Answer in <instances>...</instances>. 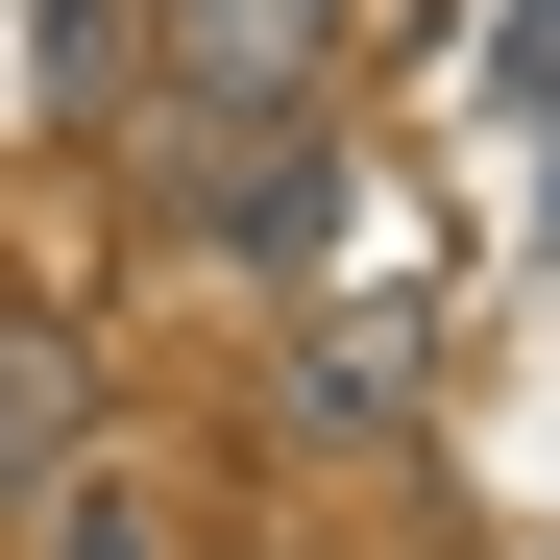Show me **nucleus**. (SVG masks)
<instances>
[{"mask_svg":"<svg viewBox=\"0 0 560 560\" xmlns=\"http://www.w3.org/2000/svg\"><path fill=\"white\" fill-rule=\"evenodd\" d=\"M317 25H341V0H171V73H196V98H293Z\"/></svg>","mask_w":560,"mask_h":560,"instance_id":"1","label":"nucleus"},{"mask_svg":"<svg viewBox=\"0 0 560 560\" xmlns=\"http://www.w3.org/2000/svg\"><path fill=\"white\" fill-rule=\"evenodd\" d=\"M49 560H171V488H147V463H73V488H49Z\"/></svg>","mask_w":560,"mask_h":560,"instance_id":"2","label":"nucleus"},{"mask_svg":"<svg viewBox=\"0 0 560 560\" xmlns=\"http://www.w3.org/2000/svg\"><path fill=\"white\" fill-rule=\"evenodd\" d=\"M512 98H560V0H512Z\"/></svg>","mask_w":560,"mask_h":560,"instance_id":"3","label":"nucleus"}]
</instances>
